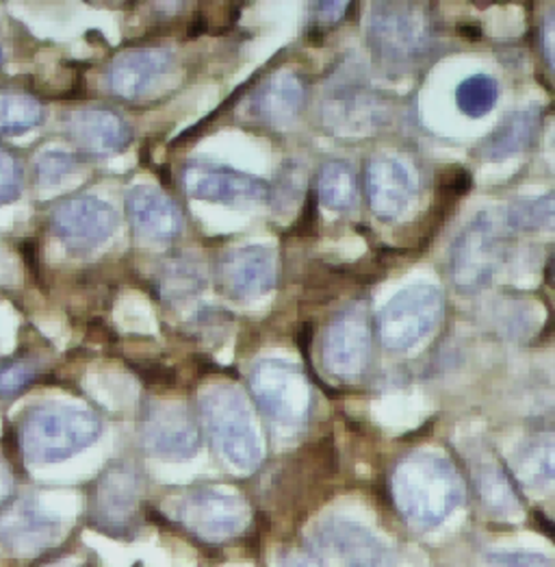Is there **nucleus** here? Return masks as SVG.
I'll return each instance as SVG.
<instances>
[{"label": "nucleus", "instance_id": "obj_1", "mask_svg": "<svg viewBox=\"0 0 555 567\" xmlns=\"http://www.w3.org/2000/svg\"><path fill=\"white\" fill-rule=\"evenodd\" d=\"M390 492L401 517L415 528H437L464 501L458 470L437 453H415L397 463Z\"/></svg>", "mask_w": 555, "mask_h": 567}, {"label": "nucleus", "instance_id": "obj_2", "mask_svg": "<svg viewBox=\"0 0 555 567\" xmlns=\"http://www.w3.org/2000/svg\"><path fill=\"white\" fill-rule=\"evenodd\" d=\"M101 420L85 406L44 402L29 409L20 424V449L33 463H56L92 446Z\"/></svg>", "mask_w": 555, "mask_h": 567}, {"label": "nucleus", "instance_id": "obj_3", "mask_svg": "<svg viewBox=\"0 0 555 567\" xmlns=\"http://www.w3.org/2000/svg\"><path fill=\"white\" fill-rule=\"evenodd\" d=\"M202 422L223 458L237 470H254L263 461L261 437L245 396L232 385H213L200 396Z\"/></svg>", "mask_w": 555, "mask_h": 567}, {"label": "nucleus", "instance_id": "obj_4", "mask_svg": "<svg viewBox=\"0 0 555 567\" xmlns=\"http://www.w3.org/2000/svg\"><path fill=\"white\" fill-rule=\"evenodd\" d=\"M167 515L187 533L209 544L239 537L252 522L248 501L220 487H196L174 496L167 503Z\"/></svg>", "mask_w": 555, "mask_h": 567}, {"label": "nucleus", "instance_id": "obj_5", "mask_svg": "<svg viewBox=\"0 0 555 567\" xmlns=\"http://www.w3.org/2000/svg\"><path fill=\"white\" fill-rule=\"evenodd\" d=\"M441 287L417 284L397 291L378 313V336L389 350H410L428 340L443 320Z\"/></svg>", "mask_w": 555, "mask_h": 567}, {"label": "nucleus", "instance_id": "obj_6", "mask_svg": "<svg viewBox=\"0 0 555 567\" xmlns=\"http://www.w3.org/2000/svg\"><path fill=\"white\" fill-rule=\"evenodd\" d=\"M367 40L376 58L406 63L423 55L432 42V24L423 4L376 2L367 20Z\"/></svg>", "mask_w": 555, "mask_h": 567}, {"label": "nucleus", "instance_id": "obj_7", "mask_svg": "<svg viewBox=\"0 0 555 567\" xmlns=\"http://www.w3.org/2000/svg\"><path fill=\"white\" fill-rule=\"evenodd\" d=\"M250 390L261 411L280 429H300L311 413V388L304 372L282 359H265L250 374Z\"/></svg>", "mask_w": 555, "mask_h": 567}, {"label": "nucleus", "instance_id": "obj_8", "mask_svg": "<svg viewBox=\"0 0 555 567\" xmlns=\"http://www.w3.org/2000/svg\"><path fill=\"white\" fill-rule=\"evenodd\" d=\"M503 259V230L491 212L478 214L451 246V277L453 284L473 293L493 284Z\"/></svg>", "mask_w": 555, "mask_h": 567}, {"label": "nucleus", "instance_id": "obj_9", "mask_svg": "<svg viewBox=\"0 0 555 567\" xmlns=\"http://www.w3.org/2000/svg\"><path fill=\"white\" fill-rule=\"evenodd\" d=\"M144 494L142 472L126 461L112 463L96 481L92 496L94 524L112 535L130 533L139 519Z\"/></svg>", "mask_w": 555, "mask_h": 567}, {"label": "nucleus", "instance_id": "obj_10", "mask_svg": "<svg viewBox=\"0 0 555 567\" xmlns=\"http://www.w3.org/2000/svg\"><path fill=\"white\" fill-rule=\"evenodd\" d=\"M144 449L159 458L182 461L200 451V426L182 402L153 400L139 426Z\"/></svg>", "mask_w": 555, "mask_h": 567}, {"label": "nucleus", "instance_id": "obj_11", "mask_svg": "<svg viewBox=\"0 0 555 567\" xmlns=\"http://www.w3.org/2000/svg\"><path fill=\"white\" fill-rule=\"evenodd\" d=\"M371 333L365 309L352 305L328 324L322 340V363L338 381H356L369 363Z\"/></svg>", "mask_w": 555, "mask_h": 567}, {"label": "nucleus", "instance_id": "obj_12", "mask_svg": "<svg viewBox=\"0 0 555 567\" xmlns=\"http://www.w3.org/2000/svg\"><path fill=\"white\" fill-rule=\"evenodd\" d=\"M51 230L72 250H92L117 230L119 218L98 196H74L59 203L51 214Z\"/></svg>", "mask_w": 555, "mask_h": 567}, {"label": "nucleus", "instance_id": "obj_13", "mask_svg": "<svg viewBox=\"0 0 555 567\" xmlns=\"http://www.w3.org/2000/svg\"><path fill=\"white\" fill-rule=\"evenodd\" d=\"M189 198L220 205L263 203L270 198V185L259 176L232 171L211 162H191L180 174Z\"/></svg>", "mask_w": 555, "mask_h": 567}, {"label": "nucleus", "instance_id": "obj_14", "mask_svg": "<svg viewBox=\"0 0 555 567\" xmlns=\"http://www.w3.org/2000/svg\"><path fill=\"white\" fill-rule=\"evenodd\" d=\"M176 58L166 49H133L109 61L103 72L107 92L124 101H142L161 79L171 74Z\"/></svg>", "mask_w": 555, "mask_h": 567}, {"label": "nucleus", "instance_id": "obj_15", "mask_svg": "<svg viewBox=\"0 0 555 567\" xmlns=\"http://www.w3.org/2000/svg\"><path fill=\"white\" fill-rule=\"evenodd\" d=\"M218 277L228 296L237 300L259 298L276 287V252L261 244L230 248L220 257Z\"/></svg>", "mask_w": 555, "mask_h": 567}, {"label": "nucleus", "instance_id": "obj_16", "mask_svg": "<svg viewBox=\"0 0 555 567\" xmlns=\"http://www.w3.org/2000/svg\"><path fill=\"white\" fill-rule=\"evenodd\" d=\"M367 198L380 220L404 218L417 198L415 171L395 155L374 157L367 166Z\"/></svg>", "mask_w": 555, "mask_h": 567}, {"label": "nucleus", "instance_id": "obj_17", "mask_svg": "<svg viewBox=\"0 0 555 567\" xmlns=\"http://www.w3.org/2000/svg\"><path fill=\"white\" fill-rule=\"evenodd\" d=\"M65 131L81 153L94 157L117 155L133 142V128L128 122L117 112L103 107L72 112L65 120Z\"/></svg>", "mask_w": 555, "mask_h": 567}, {"label": "nucleus", "instance_id": "obj_18", "mask_svg": "<svg viewBox=\"0 0 555 567\" xmlns=\"http://www.w3.org/2000/svg\"><path fill=\"white\" fill-rule=\"evenodd\" d=\"M315 544L320 550L349 561L352 567H378L390 555L383 537L345 517L324 519L315 530Z\"/></svg>", "mask_w": 555, "mask_h": 567}, {"label": "nucleus", "instance_id": "obj_19", "mask_svg": "<svg viewBox=\"0 0 555 567\" xmlns=\"http://www.w3.org/2000/svg\"><path fill=\"white\" fill-rule=\"evenodd\" d=\"M63 537V524L22 503L0 513V546L20 557H35Z\"/></svg>", "mask_w": 555, "mask_h": 567}, {"label": "nucleus", "instance_id": "obj_20", "mask_svg": "<svg viewBox=\"0 0 555 567\" xmlns=\"http://www.w3.org/2000/svg\"><path fill=\"white\" fill-rule=\"evenodd\" d=\"M126 214L133 230L146 241H171L182 233V214L164 192L137 185L128 189Z\"/></svg>", "mask_w": 555, "mask_h": 567}, {"label": "nucleus", "instance_id": "obj_21", "mask_svg": "<svg viewBox=\"0 0 555 567\" xmlns=\"http://www.w3.org/2000/svg\"><path fill=\"white\" fill-rule=\"evenodd\" d=\"M306 85L295 70H278L250 99V112L270 124V126H286L297 120L304 110Z\"/></svg>", "mask_w": 555, "mask_h": 567}, {"label": "nucleus", "instance_id": "obj_22", "mask_svg": "<svg viewBox=\"0 0 555 567\" xmlns=\"http://www.w3.org/2000/svg\"><path fill=\"white\" fill-rule=\"evenodd\" d=\"M541 126V110L536 105L516 110L514 114L501 120L498 128L482 140L478 153L486 162H503L507 157L525 153Z\"/></svg>", "mask_w": 555, "mask_h": 567}, {"label": "nucleus", "instance_id": "obj_23", "mask_svg": "<svg viewBox=\"0 0 555 567\" xmlns=\"http://www.w3.org/2000/svg\"><path fill=\"white\" fill-rule=\"evenodd\" d=\"M324 120L338 133H352L374 122V101L349 76L331 85L324 101Z\"/></svg>", "mask_w": 555, "mask_h": 567}, {"label": "nucleus", "instance_id": "obj_24", "mask_svg": "<svg viewBox=\"0 0 555 567\" xmlns=\"http://www.w3.org/2000/svg\"><path fill=\"white\" fill-rule=\"evenodd\" d=\"M516 478L532 492L555 489V435L545 433L527 440L514 454Z\"/></svg>", "mask_w": 555, "mask_h": 567}, {"label": "nucleus", "instance_id": "obj_25", "mask_svg": "<svg viewBox=\"0 0 555 567\" xmlns=\"http://www.w3.org/2000/svg\"><path fill=\"white\" fill-rule=\"evenodd\" d=\"M475 487L484 509L491 511V515L505 522H514L523 517V505L519 501V494L498 463L493 461L480 463L475 472Z\"/></svg>", "mask_w": 555, "mask_h": 567}, {"label": "nucleus", "instance_id": "obj_26", "mask_svg": "<svg viewBox=\"0 0 555 567\" xmlns=\"http://www.w3.org/2000/svg\"><path fill=\"white\" fill-rule=\"evenodd\" d=\"M207 270L196 257H169L157 272V289L167 302L189 300L207 287Z\"/></svg>", "mask_w": 555, "mask_h": 567}, {"label": "nucleus", "instance_id": "obj_27", "mask_svg": "<svg viewBox=\"0 0 555 567\" xmlns=\"http://www.w3.org/2000/svg\"><path fill=\"white\" fill-rule=\"evenodd\" d=\"M46 110L33 94L20 90H0V135H22L38 128Z\"/></svg>", "mask_w": 555, "mask_h": 567}, {"label": "nucleus", "instance_id": "obj_28", "mask_svg": "<svg viewBox=\"0 0 555 567\" xmlns=\"http://www.w3.org/2000/svg\"><path fill=\"white\" fill-rule=\"evenodd\" d=\"M320 200L331 212H349L358 200L356 174L345 162H328L320 172Z\"/></svg>", "mask_w": 555, "mask_h": 567}, {"label": "nucleus", "instance_id": "obj_29", "mask_svg": "<svg viewBox=\"0 0 555 567\" xmlns=\"http://www.w3.org/2000/svg\"><path fill=\"white\" fill-rule=\"evenodd\" d=\"M505 223L521 233H554L555 194L514 200L505 212Z\"/></svg>", "mask_w": 555, "mask_h": 567}, {"label": "nucleus", "instance_id": "obj_30", "mask_svg": "<svg viewBox=\"0 0 555 567\" xmlns=\"http://www.w3.org/2000/svg\"><path fill=\"white\" fill-rule=\"evenodd\" d=\"M500 83L491 74H471L455 87V107L467 117H484L498 107Z\"/></svg>", "mask_w": 555, "mask_h": 567}, {"label": "nucleus", "instance_id": "obj_31", "mask_svg": "<svg viewBox=\"0 0 555 567\" xmlns=\"http://www.w3.org/2000/svg\"><path fill=\"white\" fill-rule=\"evenodd\" d=\"M42 374V363L35 357H13L0 361V400H11L27 392Z\"/></svg>", "mask_w": 555, "mask_h": 567}, {"label": "nucleus", "instance_id": "obj_32", "mask_svg": "<svg viewBox=\"0 0 555 567\" xmlns=\"http://www.w3.org/2000/svg\"><path fill=\"white\" fill-rule=\"evenodd\" d=\"M78 168V159L70 153L46 151L35 159V176L42 185H56L61 178Z\"/></svg>", "mask_w": 555, "mask_h": 567}, {"label": "nucleus", "instance_id": "obj_33", "mask_svg": "<svg viewBox=\"0 0 555 567\" xmlns=\"http://www.w3.org/2000/svg\"><path fill=\"white\" fill-rule=\"evenodd\" d=\"M24 172L15 155L0 146V205H9L20 198Z\"/></svg>", "mask_w": 555, "mask_h": 567}, {"label": "nucleus", "instance_id": "obj_34", "mask_svg": "<svg viewBox=\"0 0 555 567\" xmlns=\"http://www.w3.org/2000/svg\"><path fill=\"white\" fill-rule=\"evenodd\" d=\"M489 567H555L552 557L527 550H498L484 557Z\"/></svg>", "mask_w": 555, "mask_h": 567}, {"label": "nucleus", "instance_id": "obj_35", "mask_svg": "<svg viewBox=\"0 0 555 567\" xmlns=\"http://www.w3.org/2000/svg\"><path fill=\"white\" fill-rule=\"evenodd\" d=\"M304 189V174L295 162H289L278 176L276 187H270V198L274 196L276 205H291Z\"/></svg>", "mask_w": 555, "mask_h": 567}, {"label": "nucleus", "instance_id": "obj_36", "mask_svg": "<svg viewBox=\"0 0 555 567\" xmlns=\"http://www.w3.org/2000/svg\"><path fill=\"white\" fill-rule=\"evenodd\" d=\"M280 567H326L311 550H284L280 555Z\"/></svg>", "mask_w": 555, "mask_h": 567}, {"label": "nucleus", "instance_id": "obj_37", "mask_svg": "<svg viewBox=\"0 0 555 567\" xmlns=\"http://www.w3.org/2000/svg\"><path fill=\"white\" fill-rule=\"evenodd\" d=\"M347 7H349L347 2H317V4H313V9H315V20H317L320 24H324V27L336 24V22L345 16Z\"/></svg>", "mask_w": 555, "mask_h": 567}, {"label": "nucleus", "instance_id": "obj_38", "mask_svg": "<svg viewBox=\"0 0 555 567\" xmlns=\"http://www.w3.org/2000/svg\"><path fill=\"white\" fill-rule=\"evenodd\" d=\"M543 49H545L547 61L555 72V11L547 13L545 22H543Z\"/></svg>", "mask_w": 555, "mask_h": 567}, {"label": "nucleus", "instance_id": "obj_39", "mask_svg": "<svg viewBox=\"0 0 555 567\" xmlns=\"http://www.w3.org/2000/svg\"><path fill=\"white\" fill-rule=\"evenodd\" d=\"M13 496V474H11V467L0 461V507L7 505Z\"/></svg>", "mask_w": 555, "mask_h": 567}, {"label": "nucleus", "instance_id": "obj_40", "mask_svg": "<svg viewBox=\"0 0 555 567\" xmlns=\"http://www.w3.org/2000/svg\"><path fill=\"white\" fill-rule=\"evenodd\" d=\"M2 61H4V55H2V49H0V65H2Z\"/></svg>", "mask_w": 555, "mask_h": 567}, {"label": "nucleus", "instance_id": "obj_41", "mask_svg": "<svg viewBox=\"0 0 555 567\" xmlns=\"http://www.w3.org/2000/svg\"><path fill=\"white\" fill-rule=\"evenodd\" d=\"M552 142H554V148H555V128H554V137H552Z\"/></svg>", "mask_w": 555, "mask_h": 567}]
</instances>
